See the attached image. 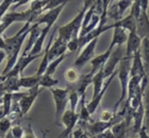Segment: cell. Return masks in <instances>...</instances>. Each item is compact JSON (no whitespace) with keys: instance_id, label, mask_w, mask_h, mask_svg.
Returning <instances> with one entry per match:
<instances>
[{"instance_id":"8d00e7d4","label":"cell","mask_w":149,"mask_h":138,"mask_svg":"<svg viewBox=\"0 0 149 138\" xmlns=\"http://www.w3.org/2000/svg\"><path fill=\"white\" fill-rule=\"evenodd\" d=\"M48 133H49V131H48V130H47V131H45V132L43 133V137H42V138H46V136H47V134H48Z\"/></svg>"},{"instance_id":"83f0119b","label":"cell","mask_w":149,"mask_h":138,"mask_svg":"<svg viewBox=\"0 0 149 138\" xmlns=\"http://www.w3.org/2000/svg\"><path fill=\"white\" fill-rule=\"evenodd\" d=\"M107 16H108V18L113 19L115 22L121 19L119 14H118V8L117 4H116V1L110 2V6L108 8V11H107Z\"/></svg>"},{"instance_id":"1f68e13d","label":"cell","mask_w":149,"mask_h":138,"mask_svg":"<svg viewBox=\"0 0 149 138\" xmlns=\"http://www.w3.org/2000/svg\"><path fill=\"white\" fill-rule=\"evenodd\" d=\"M115 115H116V113L111 112L109 110H103L102 113L100 114V121H102V122H110L111 120H113L115 118Z\"/></svg>"},{"instance_id":"ac0fdd59","label":"cell","mask_w":149,"mask_h":138,"mask_svg":"<svg viewBox=\"0 0 149 138\" xmlns=\"http://www.w3.org/2000/svg\"><path fill=\"white\" fill-rule=\"evenodd\" d=\"M128 34L127 32L121 29V28H114L113 29V37H112V42L110 44V49L113 50L114 47H120L123 44L127 42Z\"/></svg>"},{"instance_id":"d4e9b609","label":"cell","mask_w":149,"mask_h":138,"mask_svg":"<svg viewBox=\"0 0 149 138\" xmlns=\"http://www.w3.org/2000/svg\"><path fill=\"white\" fill-rule=\"evenodd\" d=\"M40 80V77H37L36 74L32 76V77H27V78H19L18 80V86L20 87H25V88L31 89L35 86L38 85Z\"/></svg>"},{"instance_id":"7402d4cb","label":"cell","mask_w":149,"mask_h":138,"mask_svg":"<svg viewBox=\"0 0 149 138\" xmlns=\"http://www.w3.org/2000/svg\"><path fill=\"white\" fill-rule=\"evenodd\" d=\"M144 98V120H143V128L146 130L147 134L149 135V85H147L145 92L143 95Z\"/></svg>"},{"instance_id":"f35d334b","label":"cell","mask_w":149,"mask_h":138,"mask_svg":"<svg viewBox=\"0 0 149 138\" xmlns=\"http://www.w3.org/2000/svg\"><path fill=\"white\" fill-rule=\"evenodd\" d=\"M134 138H137V137H134Z\"/></svg>"},{"instance_id":"9a60e30c","label":"cell","mask_w":149,"mask_h":138,"mask_svg":"<svg viewBox=\"0 0 149 138\" xmlns=\"http://www.w3.org/2000/svg\"><path fill=\"white\" fill-rule=\"evenodd\" d=\"M112 51H113V50L109 48L106 52H103L102 54L95 56V58H94L93 60L90 62L91 66H92V70L90 71L91 74H97L100 69H102V68L104 67V65H106L107 61H108V58H110V55H111Z\"/></svg>"},{"instance_id":"ffe728a7","label":"cell","mask_w":149,"mask_h":138,"mask_svg":"<svg viewBox=\"0 0 149 138\" xmlns=\"http://www.w3.org/2000/svg\"><path fill=\"white\" fill-rule=\"evenodd\" d=\"M141 56L143 61L144 69L146 76L149 77V38H143L141 45Z\"/></svg>"},{"instance_id":"3957f363","label":"cell","mask_w":149,"mask_h":138,"mask_svg":"<svg viewBox=\"0 0 149 138\" xmlns=\"http://www.w3.org/2000/svg\"><path fill=\"white\" fill-rule=\"evenodd\" d=\"M50 92L53 96L54 104H56V118L58 119L66 110V105L68 103L69 89L66 88H50Z\"/></svg>"},{"instance_id":"d6a6232c","label":"cell","mask_w":149,"mask_h":138,"mask_svg":"<svg viewBox=\"0 0 149 138\" xmlns=\"http://www.w3.org/2000/svg\"><path fill=\"white\" fill-rule=\"evenodd\" d=\"M79 49V38H74L67 43V50L69 52H74Z\"/></svg>"},{"instance_id":"4dcf8cb0","label":"cell","mask_w":149,"mask_h":138,"mask_svg":"<svg viewBox=\"0 0 149 138\" xmlns=\"http://www.w3.org/2000/svg\"><path fill=\"white\" fill-rule=\"evenodd\" d=\"M132 2L133 1H130V0H127V1H116V4H117L118 8V14L120 16V18H123V15L126 12V10L128 8H131Z\"/></svg>"},{"instance_id":"ba28073f","label":"cell","mask_w":149,"mask_h":138,"mask_svg":"<svg viewBox=\"0 0 149 138\" xmlns=\"http://www.w3.org/2000/svg\"><path fill=\"white\" fill-rule=\"evenodd\" d=\"M67 4V1H63V3L61 6H59L56 9L49 10L45 12L42 16H38L36 19H35L34 24H37V25H40V24H46V26H50L52 27L53 24L56 22V20L58 19V17L60 16L61 12L63 11L64 6Z\"/></svg>"},{"instance_id":"2e32d148","label":"cell","mask_w":149,"mask_h":138,"mask_svg":"<svg viewBox=\"0 0 149 138\" xmlns=\"http://www.w3.org/2000/svg\"><path fill=\"white\" fill-rule=\"evenodd\" d=\"M40 25H37V24H33L30 28V33H29V40H28V44H27V46L26 48L24 49V52H22V56H28V54L30 53L31 49L33 48L34 46L35 42L37 40V38L40 37Z\"/></svg>"},{"instance_id":"277c9868","label":"cell","mask_w":149,"mask_h":138,"mask_svg":"<svg viewBox=\"0 0 149 138\" xmlns=\"http://www.w3.org/2000/svg\"><path fill=\"white\" fill-rule=\"evenodd\" d=\"M124 54V50L120 47H116V49L113 50L110 55V58H108L104 67H103V77L104 79H109L112 74L115 72V67L117 66V64H119V62L121 61V58Z\"/></svg>"},{"instance_id":"4316f807","label":"cell","mask_w":149,"mask_h":138,"mask_svg":"<svg viewBox=\"0 0 149 138\" xmlns=\"http://www.w3.org/2000/svg\"><path fill=\"white\" fill-rule=\"evenodd\" d=\"M58 84H59V80H58V79H53L52 77L43 74V76L40 77L38 86H40V87H46V88H53V87L56 86Z\"/></svg>"},{"instance_id":"8992f818","label":"cell","mask_w":149,"mask_h":138,"mask_svg":"<svg viewBox=\"0 0 149 138\" xmlns=\"http://www.w3.org/2000/svg\"><path fill=\"white\" fill-rule=\"evenodd\" d=\"M97 43H98V38H95V40L90 42L86 46L84 47V49L82 50V52L79 54L77 60L74 61V67L82 68L83 66H85L87 63H90V62L93 60L94 55H95V48H96Z\"/></svg>"},{"instance_id":"484cf974","label":"cell","mask_w":149,"mask_h":138,"mask_svg":"<svg viewBox=\"0 0 149 138\" xmlns=\"http://www.w3.org/2000/svg\"><path fill=\"white\" fill-rule=\"evenodd\" d=\"M67 55H68V54L66 53V54L62 55V56H60V58H58L56 60H54V61L50 62L49 65H48V67H47V69H46V72H45L44 74L49 76V77H52V74H54V71L56 70V68L59 67L60 64H61V63H62V62L64 61L66 58H67Z\"/></svg>"},{"instance_id":"5bb4252c","label":"cell","mask_w":149,"mask_h":138,"mask_svg":"<svg viewBox=\"0 0 149 138\" xmlns=\"http://www.w3.org/2000/svg\"><path fill=\"white\" fill-rule=\"evenodd\" d=\"M114 28H121L125 31H129L128 33H134V32L136 33V20L130 13L127 17L121 18L120 20L114 22L113 25H110V29H114Z\"/></svg>"},{"instance_id":"d590c367","label":"cell","mask_w":149,"mask_h":138,"mask_svg":"<svg viewBox=\"0 0 149 138\" xmlns=\"http://www.w3.org/2000/svg\"><path fill=\"white\" fill-rule=\"evenodd\" d=\"M3 95H4V92H0V104H2V102H3Z\"/></svg>"},{"instance_id":"44dd1931","label":"cell","mask_w":149,"mask_h":138,"mask_svg":"<svg viewBox=\"0 0 149 138\" xmlns=\"http://www.w3.org/2000/svg\"><path fill=\"white\" fill-rule=\"evenodd\" d=\"M110 130H111V132H112V134H113V136H114V138H127L129 128L127 126L125 120L123 119V120H120L119 122L115 123Z\"/></svg>"},{"instance_id":"d6986e66","label":"cell","mask_w":149,"mask_h":138,"mask_svg":"<svg viewBox=\"0 0 149 138\" xmlns=\"http://www.w3.org/2000/svg\"><path fill=\"white\" fill-rule=\"evenodd\" d=\"M50 29H51L50 26H46L44 29H42V32H40V37L37 38V40L34 44V46H33V48L31 49V51H30V53H29L28 55L33 56V55H38V54H40V53H43L44 42H45V38H46L47 34H48V32L50 31Z\"/></svg>"},{"instance_id":"e0dca14e","label":"cell","mask_w":149,"mask_h":138,"mask_svg":"<svg viewBox=\"0 0 149 138\" xmlns=\"http://www.w3.org/2000/svg\"><path fill=\"white\" fill-rule=\"evenodd\" d=\"M56 30H58V28L54 27V29H53V31H52V33H51V35H50L49 43L47 44L46 48H45V50H44L43 61L40 62V67H38V69H37V71H36V74H35L37 77H42V76H43V74L46 72V69H47V67H48V65H49V60H48V52H49L50 47H51V45H52V40H53V37H54V34H56Z\"/></svg>"},{"instance_id":"9c48e42d","label":"cell","mask_w":149,"mask_h":138,"mask_svg":"<svg viewBox=\"0 0 149 138\" xmlns=\"http://www.w3.org/2000/svg\"><path fill=\"white\" fill-rule=\"evenodd\" d=\"M116 74H117V71L115 70L114 74H112L111 77L108 79V82L103 85L102 89H101V92H99V95L97 96L96 98L92 99V101H91V102L86 103V108H87V110H88V113H90L91 116H92V115H93V114L97 110V108H98V106H99V104H100V102H101V100H102L103 96H104V94L107 92V90H108V88H109L110 84H111V82L113 81V79L115 78V76H116Z\"/></svg>"},{"instance_id":"836d02e7","label":"cell","mask_w":149,"mask_h":138,"mask_svg":"<svg viewBox=\"0 0 149 138\" xmlns=\"http://www.w3.org/2000/svg\"><path fill=\"white\" fill-rule=\"evenodd\" d=\"M137 138H149V135L147 134L146 130L144 129L143 126H142L141 131L139 132V137H137Z\"/></svg>"},{"instance_id":"603a6c76","label":"cell","mask_w":149,"mask_h":138,"mask_svg":"<svg viewBox=\"0 0 149 138\" xmlns=\"http://www.w3.org/2000/svg\"><path fill=\"white\" fill-rule=\"evenodd\" d=\"M103 81H104V77H103V68L100 69L97 74H94L93 80H92V83H93L94 86V94H93V98H96L97 96L99 95V92H101V89L103 87Z\"/></svg>"},{"instance_id":"f546056e","label":"cell","mask_w":149,"mask_h":138,"mask_svg":"<svg viewBox=\"0 0 149 138\" xmlns=\"http://www.w3.org/2000/svg\"><path fill=\"white\" fill-rule=\"evenodd\" d=\"M67 88H68V87H67ZM80 98H81V97L78 95L77 92L69 89L68 102L70 103V108H69V110H72V112H74V113H76V108H77L78 104H79V102H80Z\"/></svg>"},{"instance_id":"8fae6325","label":"cell","mask_w":149,"mask_h":138,"mask_svg":"<svg viewBox=\"0 0 149 138\" xmlns=\"http://www.w3.org/2000/svg\"><path fill=\"white\" fill-rule=\"evenodd\" d=\"M141 45H142V38L139 37V35L135 32L134 33H128L127 47H126L125 56L133 58L134 53L137 52L141 49Z\"/></svg>"},{"instance_id":"ab89813d","label":"cell","mask_w":149,"mask_h":138,"mask_svg":"<svg viewBox=\"0 0 149 138\" xmlns=\"http://www.w3.org/2000/svg\"><path fill=\"white\" fill-rule=\"evenodd\" d=\"M70 138H72V137H70Z\"/></svg>"},{"instance_id":"30bf717a","label":"cell","mask_w":149,"mask_h":138,"mask_svg":"<svg viewBox=\"0 0 149 138\" xmlns=\"http://www.w3.org/2000/svg\"><path fill=\"white\" fill-rule=\"evenodd\" d=\"M136 34L142 40L149 38V17L146 10H142L140 17L136 20Z\"/></svg>"},{"instance_id":"7a4b0ae2","label":"cell","mask_w":149,"mask_h":138,"mask_svg":"<svg viewBox=\"0 0 149 138\" xmlns=\"http://www.w3.org/2000/svg\"><path fill=\"white\" fill-rule=\"evenodd\" d=\"M131 63H132V58H127L124 56L119 62V69H118V78L120 82V97L118 99V101L114 105V113H117L118 106L127 99V90H128V84L130 80V69H131Z\"/></svg>"},{"instance_id":"52a82bcc","label":"cell","mask_w":149,"mask_h":138,"mask_svg":"<svg viewBox=\"0 0 149 138\" xmlns=\"http://www.w3.org/2000/svg\"><path fill=\"white\" fill-rule=\"evenodd\" d=\"M40 92V87L37 85L35 87H33V88L29 89V92H26V95L18 101L19 107H20V112H22V116L26 115V114H28V112L30 110L32 104L34 103L35 99L37 98V96H38Z\"/></svg>"},{"instance_id":"5b68a950","label":"cell","mask_w":149,"mask_h":138,"mask_svg":"<svg viewBox=\"0 0 149 138\" xmlns=\"http://www.w3.org/2000/svg\"><path fill=\"white\" fill-rule=\"evenodd\" d=\"M61 120L65 126V130L58 138H66L74 132V126H77L78 121H79V114L74 113L70 110H66L61 117Z\"/></svg>"},{"instance_id":"e575fe53","label":"cell","mask_w":149,"mask_h":138,"mask_svg":"<svg viewBox=\"0 0 149 138\" xmlns=\"http://www.w3.org/2000/svg\"><path fill=\"white\" fill-rule=\"evenodd\" d=\"M6 56V52L3 51V50H0V64H1V62L4 60V58Z\"/></svg>"},{"instance_id":"74e56055","label":"cell","mask_w":149,"mask_h":138,"mask_svg":"<svg viewBox=\"0 0 149 138\" xmlns=\"http://www.w3.org/2000/svg\"><path fill=\"white\" fill-rule=\"evenodd\" d=\"M1 3H2V2H0V4H1Z\"/></svg>"},{"instance_id":"6da1fadb","label":"cell","mask_w":149,"mask_h":138,"mask_svg":"<svg viewBox=\"0 0 149 138\" xmlns=\"http://www.w3.org/2000/svg\"><path fill=\"white\" fill-rule=\"evenodd\" d=\"M92 3H93V1H84L83 9L78 13L77 16L72 19V21L58 29L59 30V38H61L66 44L68 43L69 40H74V38H79V33L81 31L84 15L88 10V8L92 6Z\"/></svg>"},{"instance_id":"cb8c5ba5","label":"cell","mask_w":149,"mask_h":138,"mask_svg":"<svg viewBox=\"0 0 149 138\" xmlns=\"http://www.w3.org/2000/svg\"><path fill=\"white\" fill-rule=\"evenodd\" d=\"M79 121L85 123H93L94 121L91 118V115L86 108V102H85V95L80 98V113H79Z\"/></svg>"},{"instance_id":"4fadbf2b","label":"cell","mask_w":149,"mask_h":138,"mask_svg":"<svg viewBox=\"0 0 149 138\" xmlns=\"http://www.w3.org/2000/svg\"><path fill=\"white\" fill-rule=\"evenodd\" d=\"M132 77H146V72L144 69L143 61L141 56V49L137 52L134 53L132 58V63H131V69H130V78Z\"/></svg>"},{"instance_id":"7c38bea8","label":"cell","mask_w":149,"mask_h":138,"mask_svg":"<svg viewBox=\"0 0 149 138\" xmlns=\"http://www.w3.org/2000/svg\"><path fill=\"white\" fill-rule=\"evenodd\" d=\"M66 50H67V44L65 42H63L61 38H56L54 40V43L51 45L49 49V52H48V60L50 62L54 61L58 58L62 56V55L66 54Z\"/></svg>"},{"instance_id":"f1b7e54d","label":"cell","mask_w":149,"mask_h":138,"mask_svg":"<svg viewBox=\"0 0 149 138\" xmlns=\"http://www.w3.org/2000/svg\"><path fill=\"white\" fill-rule=\"evenodd\" d=\"M64 78H65L66 82L68 84H74L79 80L80 78V74H78V71L76 68H68L67 70L64 72Z\"/></svg>"}]
</instances>
